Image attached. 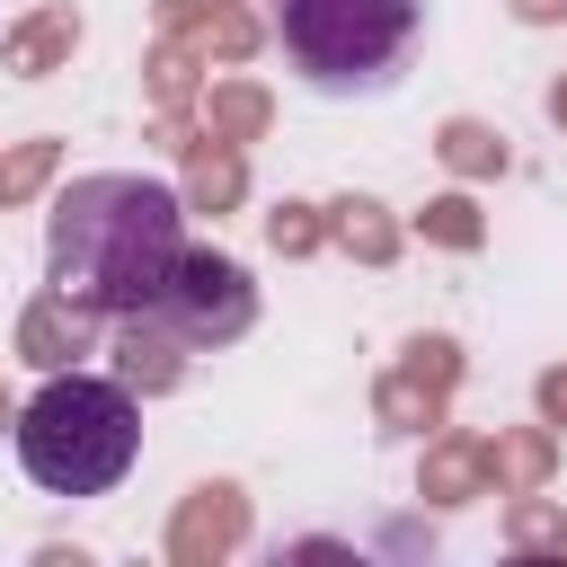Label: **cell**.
I'll return each mask as SVG.
<instances>
[{"mask_svg": "<svg viewBox=\"0 0 567 567\" xmlns=\"http://www.w3.org/2000/svg\"><path fill=\"white\" fill-rule=\"evenodd\" d=\"M284 53L319 89H381L416 35V0H284Z\"/></svg>", "mask_w": 567, "mask_h": 567, "instance_id": "3", "label": "cell"}, {"mask_svg": "<svg viewBox=\"0 0 567 567\" xmlns=\"http://www.w3.org/2000/svg\"><path fill=\"white\" fill-rule=\"evenodd\" d=\"M142 319H159L177 346H221V337H239V328L257 319V292H248V275H239L230 257L186 248V257H177V275L159 284V301H151Z\"/></svg>", "mask_w": 567, "mask_h": 567, "instance_id": "4", "label": "cell"}, {"mask_svg": "<svg viewBox=\"0 0 567 567\" xmlns=\"http://www.w3.org/2000/svg\"><path fill=\"white\" fill-rule=\"evenodd\" d=\"M53 292L80 301V310H106V319H133L159 301V284L177 275L186 257V204L159 186V177H71L53 195Z\"/></svg>", "mask_w": 567, "mask_h": 567, "instance_id": "1", "label": "cell"}, {"mask_svg": "<svg viewBox=\"0 0 567 567\" xmlns=\"http://www.w3.org/2000/svg\"><path fill=\"white\" fill-rule=\"evenodd\" d=\"M540 399H549V416H567V372H549V381H540Z\"/></svg>", "mask_w": 567, "mask_h": 567, "instance_id": "12", "label": "cell"}, {"mask_svg": "<svg viewBox=\"0 0 567 567\" xmlns=\"http://www.w3.org/2000/svg\"><path fill=\"white\" fill-rule=\"evenodd\" d=\"M27 354L62 372V363L80 354V301H62V292H53L44 310H27Z\"/></svg>", "mask_w": 567, "mask_h": 567, "instance_id": "5", "label": "cell"}, {"mask_svg": "<svg viewBox=\"0 0 567 567\" xmlns=\"http://www.w3.org/2000/svg\"><path fill=\"white\" fill-rule=\"evenodd\" d=\"M549 115H558V124H567V80H558V89H549Z\"/></svg>", "mask_w": 567, "mask_h": 567, "instance_id": "14", "label": "cell"}, {"mask_svg": "<svg viewBox=\"0 0 567 567\" xmlns=\"http://www.w3.org/2000/svg\"><path fill=\"white\" fill-rule=\"evenodd\" d=\"M434 230H443L452 248H470V239H478V221H470V204H434Z\"/></svg>", "mask_w": 567, "mask_h": 567, "instance_id": "11", "label": "cell"}, {"mask_svg": "<svg viewBox=\"0 0 567 567\" xmlns=\"http://www.w3.org/2000/svg\"><path fill=\"white\" fill-rule=\"evenodd\" d=\"M44 168H53V142H27V151H18L9 168H0V195H27V186H35Z\"/></svg>", "mask_w": 567, "mask_h": 567, "instance_id": "9", "label": "cell"}, {"mask_svg": "<svg viewBox=\"0 0 567 567\" xmlns=\"http://www.w3.org/2000/svg\"><path fill=\"white\" fill-rule=\"evenodd\" d=\"M523 18H567V0H514Z\"/></svg>", "mask_w": 567, "mask_h": 567, "instance_id": "13", "label": "cell"}, {"mask_svg": "<svg viewBox=\"0 0 567 567\" xmlns=\"http://www.w3.org/2000/svg\"><path fill=\"white\" fill-rule=\"evenodd\" d=\"M71 44H80V18H71V9H44L35 27H18V35H9V62H18V71H44V62H53V53H71Z\"/></svg>", "mask_w": 567, "mask_h": 567, "instance_id": "6", "label": "cell"}, {"mask_svg": "<svg viewBox=\"0 0 567 567\" xmlns=\"http://www.w3.org/2000/svg\"><path fill=\"white\" fill-rule=\"evenodd\" d=\"M337 213H346V221H337V230H346V239H354V248H363V257H390V230H381V221H372V204H337Z\"/></svg>", "mask_w": 567, "mask_h": 567, "instance_id": "8", "label": "cell"}, {"mask_svg": "<svg viewBox=\"0 0 567 567\" xmlns=\"http://www.w3.org/2000/svg\"><path fill=\"white\" fill-rule=\"evenodd\" d=\"M195 186H204V195H213V204H221V195H230V186H239V168H230V159H213V151H204V159H195Z\"/></svg>", "mask_w": 567, "mask_h": 567, "instance_id": "10", "label": "cell"}, {"mask_svg": "<svg viewBox=\"0 0 567 567\" xmlns=\"http://www.w3.org/2000/svg\"><path fill=\"white\" fill-rule=\"evenodd\" d=\"M142 452V416L124 381L97 372H53L27 408H18V461L44 496H106Z\"/></svg>", "mask_w": 567, "mask_h": 567, "instance_id": "2", "label": "cell"}, {"mask_svg": "<svg viewBox=\"0 0 567 567\" xmlns=\"http://www.w3.org/2000/svg\"><path fill=\"white\" fill-rule=\"evenodd\" d=\"M443 159H452V168H505V142L478 133V124H452V133H443Z\"/></svg>", "mask_w": 567, "mask_h": 567, "instance_id": "7", "label": "cell"}]
</instances>
